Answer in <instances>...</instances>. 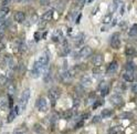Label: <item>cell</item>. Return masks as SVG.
<instances>
[{"instance_id":"603a6c76","label":"cell","mask_w":137,"mask_h":134,"mask_svg":"<svg viewBox=\"0 0 137 134\" xmlns=\"http://www.w3.org/2000/svg\"><path fill=\"white\" fill-rule=\"evenodd\" d=\"M128 34H129L130 37H136V36H137V25H134L133 27L130 28Z\"/></svg>"},{"instance_id":"836d02e7","label":"cell","mask_w":137,"mask_h":134,"mask_svg":"<svg viewBox=\"0 0 137 134\" xmlns=\"http://www.w3.org/2000/svg\"><path fill=\"white\" fill-rule=\"evenodd\" d=\"M94 99H95V94H94V93H92L91 95H90L88 96V103H93V101H94Z\"/></svg>"},{"instance_id":"6da1fadb","label":"cell","mask_w":137,"mask_h":134,"mask_svg":"<svg viewBox=\"0 0 137 134\" xmlns=\"http://www.w3.org/2000/svg\"><path fill=\"white\" fill-rule=\"evenodd\" d=\"M30 95H31V91L30 89H26L25 91L22 92V94L20 96V103H19V108H20L21 111H25L27 105H28V102L30 100Z\"/></svg>"},{"instance_id":"4dcf8cb0","label":"cell","mask_w":137,"mask_h":134,"mask_svg":"<svg viewBox=\"0 0 137 134\" xmlns=\"http://www.w3.org/2000/svg\"><path fill=\"white\" fill-rule=\"evenodd\" d=\"M7 12H8V8H4L3 10H0V20H1V19H3Z\"/></svg>"},{"instance_id":"277c9868","label":"cell","mask_w":137,"mask_h":134,"mask_svg":"<svg viewBox=\"0 0 137 134\" xmlns=\"http://www.w3.org/2000/svg\"><path fill=\"white\" fill-rule=\"evenodd\" d=\"M111 47L114 49H118L121 47V39L120 33H114L111 38Z\"/></svg>"},{"instance_id":"d6a6232c","label":"cell","mask_w":137,"mask_h":134,"mask_svg":"<svg viewBox=\"0 0 137 134\" xmlns=\"http://www.w3.org/2000/svg\"><path fill=\"white\" fill-rule=\"evenodd\" d=\"M19 51H20V52H25V51H26V45H25V43H21V44H20V47H19Z\"/></svg>"},{"instance_id":"f546056e","label":"cell","mask_w":137,"mask_h":134,"mask_svg":"<svg viewBox=\"0 0 137 134\" xmlns=\"http://www.w3.org/2000/svg\"><path fill=\"white\" fill-rule=\"evenodd\" d=\"M118 27L121 28L122 30H125L126 28H127V21H121L120 24H118Z\"/></svg>"},{"instance_id":"7402d4cb","label":"cell","mask_w":137,"mask_h":134,"mask_svg":"<svg viewBox=\"0 0 137 134\" xmlns=\"http://www.w3.org/2000/svg\"><path fill=\"white\" fill-rule=\"evenodd\" d=\"M69 52H70V48L68 47V44L65 43V44L63 45V48H62V51H60V54L62 55V57H64V55H67Z\"/></svg>"},{"instance_id":"f1b7e54d","label":"cell","mask_w":137,"mask_h":134,"mask_svg":"<svg viewBox=\"0 0 137 134\" xmlns=\"http://www.w3.org/2000/svg\"><path fill=\"white\" fill-rule=\"evenodd\" d=\"M111 20H112V15H111V13H108V15H106L105 18H104L103 22H104V24H110Z\"/></svg>"},{"instance_id":"52a82bcc","label":"cell","mask_w":137,"mask_h":134,"mask_svg":"<svg viewBox=\"0 0 137 134\" xmlns=\"http://www.w3.org/2000/svg\"><path fill=\"white\" fill-rule=\"evenodd\" d=\"M92 53V49L90 47H84L81 50H79V57L81 59H85L87 57H90Z\"/></svg>"},{"instance_id":"30bf717a","label":"cell","mask_w":137,"mask_h":134,"mask_svg":"<svg viewBox=\"0 0 137 134\" xmlns=\"http://www.w3.org/2000/svg\"><path fill=\"white\" fill-rule=\"evenodd\" d=\"M61 78H62V80L65 81V82H68L70 81L71 79H72V73L70 72V70H63V72L61 73Z\"/></svg>"},{"instance_id":"8d00e7d4","label":"cell","mask_w":137,"mask_h":134,"mask_svg":"<svg viewBox=\"0 0 137 134\" xmlns=\"http://www.w3.org/2000/svg\"><path fill=\"white\" fill-rule=\"evenodd\" d=\"M35 132H41L42 131V126L41 125H38V124H35Z\"/></svg>"},{"instance_id":"83f0119b","label":"cell","mask_w":137,"mask_h":134,"mask_svg":"<svg viewBox=\"0 0 137 134\" xmlns=\"http://www.w3.org/2000/svg\"><path fill=\"white\" fill-rule=\"evenodd\" d=\"M118 126H113L108 130V134H118Z\"/></svg>"},{"instance_id":"d590c367","label":"cell","mask_w":137,"mask_h":134,"mask_svg":"<svg viewBox=\"0 0 137 134\" xmlns=\"http://www.w3.org/2000/svg\"><path fill=\"white\" fill-rule=\"evenodd\" d=\"M95 103H96V104H94V107H93L94 109H96L97 107H100V105H102V104H103L104 102H103V101L101 100V101H96V102H95Z\"/></svg>"},{"instance_id":"d6986e66","label":"cell","mask_w":137,"mask_h":134,"mask_svg":"<svg viewBox=\"0 0 137 134\" xmlns=\"http://www.w3.org/2000/svg\"><path fill=\"white\" fill-rule=\"evenodd\" d=\"M136 53V50L134 48H132V47H127L125 49V54L127 55V57H133V55Z\"/></svg>"},{"instance_id":"d4e9b609","label":"cell","mask_w":137,"mask_h":134,"mask_svg":"<svg viewBox=\"0 0 137 134\" xmlns=\"http://www.w3.org/2000/svg\"><path fill=\"white\" fill-rule=\"evenodd\" d=\"M83 40H84V34L81 33V34H79V37L76 38V42H75V45H81L83 43Z\"/></svg>"},{"instance_id":"5bb4252c","label":"cell","mask_w":137,"mask_h":134,"mask_svg":"<svg viewBox=\"0 0 137 134\" xmlns=\"http://www.w3.org/2000/svg\"><path fill=\"white\" fill-rule=\"evenodd\" d=\"M9 105V101H8V98L7 96H0V108L6 110Z\"/></svg>"},{"instance_id":"b9f144b4","label":"cell","mask_w":137,"mask_h":134,"mask_svg":"<svg viewBox=\"0 0 137 134\" xmlns=\"http://www.w3.org/2000/svg\"><path fill=\"white\" fill-rule=\"evenodd\" d=\"M15 1H17V2H21V1H23V0H15Z\"/></svg>"},{"instance_id":"e0dca14e","label":"cell","mask_w":137,"mask_h":134,"mask_svg":"<svg viewBox=\"0 0 137 134\" xmlns=\"http://www.w3.org/2000/svg\"><path fill=\"white\" fill-rule=\"evenodd\" d=\"M125 68H126V71H128V72H133V71L136 70V66H135V63H134V62H130V61H128V62L126 63Z\"/></svg>"},{"instance_id":"e575fe53","label":"cell","mask_w":137,"mask_h":134,"mask_svg":"<svg viewBox=\"0 0 137 134\" xmlns=\"http://www.w3.org/2000/svg\"><path fill=\"white\" fill-rule=\"evenodd\" d=\"M83 124H84V120H81V121H80L76 125H75V127L76 129H80V127H82L83 126Z\"/></svg>"},{"instance_id":"8992f818","label":"cell","mask_w":137,"mask_h":134,"mask_svg":"<svg viewBox=\"0 0 137 134\" xmlns=\"http://www.w3.org/2000/svg\"><path fill=\"white\" fill-rule=\"evenodd\" d=\"M110 101L113 105H115V107H118V105L123 104V99L120 94H112L110 96Z\"/></svg>"},{"instance_id":"f35d334b","label":"cell","mask_w":137,"mask_h":134,"mask_svg":"<svg viewBox=\"0 0 137 134\" xmlns=\"http://www.w3.org/2000/svg\"><path fill=\"white\" fill-rule=\"evenodd\" d=\"M9 2H10V0H2V4H3V6H8Z\"/></svg>"},{"instance_id":"8fae6325","label":"cell","mask_w":137,"mask_h":134,"mask_svg":"<svg viewBox=\"0 0 137 134\" xmlns=\"http://www.w3.org/2000/svg\"><path fill=\"white\" fill-rule=\"evenodd\" d=\"M117 68H118V63L116 61H112L107 67V73H114L117 70Z\"/></svg>"},{"instance_id":"ffe728a7","label":"cell","mask_w":137,"mask_h":134,"mask_svg":"<svg viewBox=\"0 0 137 134\" xmlns=\"http://www.w3.org/2000/svg\"><path fill=\"white\" fill-rule=\"evenodd\" d=\"M52 15H53V11L52 10H49V11H46V12H44L43 15H42V19L43 20H50L51 18H52Z\"/></svg>"},{"instance_id":"4fadbf2b","label":"cell","mask_w":137,"mask_h":134,"mask_svg":"<svg viewBox=\"0 0 137 134\" xmlns=\"http://www.w3.org/2000/svg\"><path fill=\"white\" fill-rule=\"evenodd\" d=\"M92 84V79L90 77H83L81 80V85L84 88H88Z\"/></svg>"},{"instance_id":"3957f363","label":"cell","mask_w":137,"mask_h":134,"mask_svg":"<svg viewBox=\"0 0 137 134\" xmlns=\"http://www.w3.org/2000/svg\"><path fill=\"white\" fill-rule=\"evenodd\" d=\"M35 107L37 109L40 111V112H46L49 110V104H48V101H46L45 98L41 96V98L37 99L35 101Z\"/></svg>"},{"instance_id":"7a4b0ae2","label":"cell","mask_w":137,"mask_h":134,"mask_svg":"<svg viewBox=\"0 0 137 134\" xmlns=\"http://www.w3.org/2000/svg\"><path fill=\"white\" fill-rule=\"evenodd\" d=\"M44 69H45L44 64H42L39 60H37L33 64V68H32V70H31L32 78H39L42 74V72L44 71Z\"/></svg>"},{"instance_id":"4316f807","label":"cell","mask_w":137,"mask_h":134,"mask_svg":"<svg viewBox=\"0 0 137 134\" xmlns=\"http://www.w3.org/2000/svg\"><path fill=\"white\" fill-rule=\"evenodd\" d=\"M8 92H9V94H10V96L15 94V93H16V85H15V84H10V85H9Z\"/></svg>"},{"instance_id":"2e32d148","label":"cell","mask_w":137,"mask_h":134,"mask_svg":"<svg viewBox=\"0 0 137 134\" xmlns=\"http://www.w3.org/2000/svg\"><path fill=\"white\" fill-rule=\"evenodd\" d=\"M123 79H124L125 81H127V82H133L134 81V74L132 72H125L124 74H123Z\"/></svg>"},{"instance_id":"ba28073f","label":"cell","mask_w":137,"mask_h":134,"mask_svg":"<svg viewBox=\"0 0 137 134\" xmlns=\"http://www.w3.org/2000/svg\"><path fill=\"white\" fill-rule=\"evenodd\" d=\"M98 90L101 91V93L103 96L107 95V93L110 92V86H108V83L106 81H102L100 83V85H98Z\"/></svg>"},{"instance_id":"ab89813d","label":"cell","mask_w":137,"mask_h":134,"mask_svg":"<svg viewBox=\"0 0 137 134\" xmlns=\"http://www.w3.org/2000/svg\"><path fill=\"white\" fill-rule=\"evenodd\" d=\"M100 119H101V116H95L93 119V122H98V120H100Z\"/></svg>"},{"instance_id":"cb8c5ba5","label":"cell","mask_w":137,"mask_h":134,"mask_svg":"<svg viewBox=\"0 0 137 134\" xmlns=\"http://www.w3.org/2000/svg\"><path fill=\"white\" fill-rule=\"evenodd\" d=\"M8 78L6 75H0V85L1 86H4L8 84Z\"/></svg>"},{"instance_id":"1f68e13d","label":"cell","mask_w":137,"mask_h":134,"mask_svg":"<svg viewBox=\"0 0 137 134\" xmlns=\"http://www.w3.org/2000/svg\"><path fill=\"white\" fill-rule=\"evenodd\" d=\"M40 3H41V6H49L50 1L49 0H40Z\"/></svg>"},{"instance_id":"74e56055","label":"cell","mask_w":137,"mask_h":134,"mask_svg":"<svg viewBox=\"0 0 137 134\" xmlns=\"http://www.w3.org/2000/svg\"><path fill=\"white\" fill-rule=\"evenodd\" d=\"M132 91H133V93L137 94V84H134L133 86H132Z\"/></svg>"},{"instance_id":"7bdbcfd3","label":"cell","mask_w":137,"mask_h":134,"mask_svg":"<svg viewBox=\"0 0 137 134\" xmlns=\"http://www.w3.org/2000/svg\"><path fill=\"white\" fill-rule=\"evenodd\" d=\"M16 134H22V133H16Z\"/></svg>"},{"instance_id":"ac0fdd59","label":"cell","mask_w":137,"mask_h":134,"mask_svg":"<svg viewBox=\"0 0 137 134\" xmlns=\"http://www.w3.org/2000/svg\"><path fill=\"white\" fill-rule=\"evenodd\" d=\"M123 6H124V4H123L122 0H114V1H113V10H118Z\"/></svg>"},{"instance_id":"60d3db41","label":"cell","mask_w":137,"mask_h":134,"mask_svg":"<svg viewBox=\"0 0 137 134\" xmlns=\"http://www.w3.org/2000/svg\"><path fill=\"white\" fill-rule=\"evenodd\" d=\"M83 1L84 0H78V2H80V3H83Z\"/></svg>"},{"instance_id":"9c48e42d","label":"cell","mask_w":137,"mask_h":134,"mask_svg":"<svg viewBox=\"0 0 137 134\" xmlns=\"http://www.w3.org/2000/svg\"><path fill=\"white\" fill-rule=\"evenodd\" d=\"M19 110H20V108H19V107H15V108H13V110L10 112V114L8 115V122H12V120L19 114Z\"/></svg>"},{"instance_id":"7c38bea8","label":"cell","mask_w":137,"mask_h":134,"mask_svg":"<svg viewBox=\"0 0 137 134\" xmlns=\"http://www.w3.org/2000/svg\"><path fill=\"white\" fill-rule=\"evenodd\" d=\"M15 20L17 22H19V24H21V22H23L26 20V15L23 12H21V11H18V12H16V15H15Z\"/></svg>"},{"instance_id":"5b68a950","label":"cell","mask_w":137,"mask_h":134,"mask_svg":"<svg viewBox=\"0 0 137 134\" xmlns=\"http://www.w3.org/2000/svg\"><path fill=\"white\" fill-rule=\"evenodd\" d=\"M60 95H61V90L59 88H53V89H51L49 92V96L52 100V102H54L55 100H58L60 98Z\"/></svg>"},{"instance_id":"9a60e30c","label":"cell","mask_w":137,"mask_h":134,"mask_svg":"<svg viewBox=\"0 0 137 134\" xmlns=\"http://www.w3.org/2000/svg\"><path fill=\"white\" fill-rule=\"evenodd\" d=\"M103 55H101V54H97V55H95L94 57V59H93V63H94V66H96V67H100L101 64L103 63Z\"/></svg>"},{"instance_id":"44dd1931","label":"cell","mask_w":137,"mask_h":134,"mask_svg":"<svg viewBox=\"0 0 137 134\" xmlns=\"http://www.w3.org/2000/svg\"><path fill=\"white\" fill-rule=\"evenodd\" d=\"M112 114H113V111L110 109H105V110L102 111V116L103 118H108V116H111Z\"/></svg>"},{"instance_id":"484cf974","label":"cell","mask_w":137,"mask_h":134,"mask_svg":"<svg viewBox=\"0 0 137 134\" xmlns=\"http://www.w3.org/2000/svg\"><path fill=\"white\" fill-rule=\"evenodd\" d=\"M61 38H62V32H61V31H55V33L53 36V41L58 42Z\"/></svg>"}]
</instances>
